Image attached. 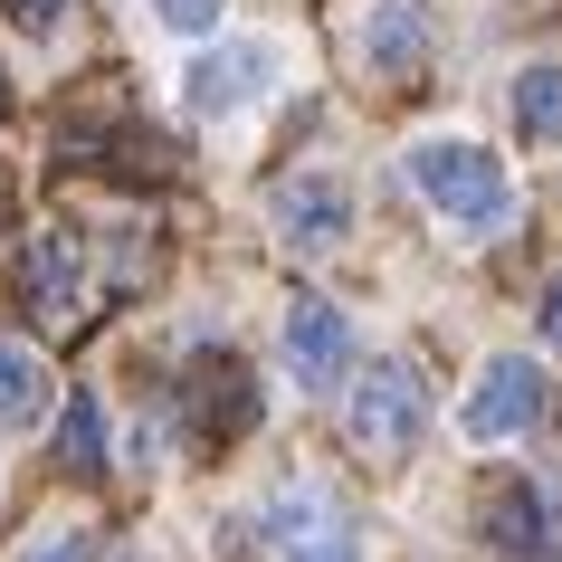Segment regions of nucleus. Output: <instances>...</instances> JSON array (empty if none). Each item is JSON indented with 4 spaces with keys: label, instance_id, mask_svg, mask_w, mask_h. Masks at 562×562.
<instances>
[{
    "label": "nucleus",
    "instance_id": "ddd939ff",
    "mask_svg": "<svg viewBox=\"0 0 562 562\" xmlns=\"http://www.w3.org/2000/svg\"><path fill=\"white\" fill-rule=\"evenodd\" d=\"M515 124H525L533 144H562V67L553 58H533L515 77Z\"/></svg>",
    "mask_w": 562,
    "mask_h": 562
},
{
    "label": "nucleus",
    "instance_id": "f257e3e1",
    "mask_svg": "<svg viewBox=\"0 0 562 562\" xmlns=\"http://www.w3.org/2000/svg\"><path fill=\"white\" fill-rule=\"evenodd\" d=\"M401 172H411V191L429 210H448L458 229H505L515 220V181H505V162L486 144H458V134H439V144H411L401 153Z\"/></svg>",
    "mask_w": 562,
    "mask_h": 562
},
{
    "label": "nucleus",
    "instance_id": "39448f33",
    "mask_svg": "<svg viewBox=\"0 0 562 562\" xmlns=\"http://www.w3.org/2000/svg\"><path fill=\"white\" fill-rule=\"evenodd\" d=\"M20 296H30L38 325H77V296H87V258H77V238L67 229H38L30 248H20Z\"/></svg>",
    "mask_w": 562,
    "mask_h": 562
},
{
    "label": "nucleus",
    "instance_id": "f03ea898",
    "mask_svg": "<svg viewBox=\"0 0 562 562\" xmlns=\"http://www.w3.org/2000/svg\"><path fill=\"white\" fill-rule=\"evenodd\" d=\"M419 419H429V391H419L411 362H362V372H353V391H344V439H353L372 468L411 458Z\"/></svg>",
    "mask_w": 562,
    "mask_h": 562
},
{
    "label": "nucleus",
    "instance_id": "dca6fc26",
    "mask_svg": "<svg viewBox=\"0 0 562 562\" xmlns=\"http://www.w3.org/2000/svg\"><path fill=\"white\" fill-rule=\"evenodd\" d=\"M0 10H10L20 30H58V20H67V10H77V0H0Z\"/></svg>",
    "mask_w": 562,
    "mask_h": 562
},
{
    "label": "nucleus",
    "instance_id": "423d86ee",
    "mask_svg": "<svg viewBox=\"0 0 562 562\" xmlns=\"http://www.w3.org/2000/svg\"><path fill=\"white\" fill-rule=\"evenodd\" d=\"M286 372H296L305 391H334L353 372V315L325 305V296H305L296 315H286Z\"/></svg>",
    "mask_w": 562,
    "mask_h": 562
},
{
    "label": "nucleus",
    "instance_id": "6e6552de",
    "mask_svg": "<svg viewBox=\"0 0 562 562\" xmlns=\"http://www.w3.org/2000/svg\"><path fill=\"white\" fill-rule=\"evenodd\" d=\"M486 543H496L505 562H543L553 553V496L525 486V476H505L496 496H486Z\"/></svg>",
    "mask_w": 562,
    "mask_h": 562
},
{
    "label": "nucleus",
    "instance_id": "0eeeda50",
    "mask_svg": "<svg viewBox=\"0 0 562 562\" xmlns=\"http://www.w3.org/2000/svg\"><path fill=\"white\" fill-rule=\"evenodd\" d=\"M277 229H286V248L325 258L334 238L353 229V191H344L334 172H296V181H277Z\"/></svg>",
    "mask_w": 562,
    "mask_h": 562
},
{
    "label": "nucleus",
    "instance_id": "9b49d317",
    "mask_svg": "<svg viewBox=\"0 0 562 562\" xmlns=\"http://www.w3.org/2000/svg\"><path fill=\"white\" fill-rule=\"evenodd\" d=\"M58 468L105 476V401H95V391H67V411H58Z\"/></svg>",
    "mask_w": 562,
    "mask_h": 562
},
{
    "label": "nucleus",
    "instance_id": "2eb2a0df",
    "mask_svg": "<svg viewBox=\"0 0 562 562\" xmlns=\"http://www.w3.org/2000/svg\"><path fill=\"white\" fill-rule=\"evenodd\" d=\"M20 562H95V533H48V543H30Z\"/></svg>",
    "mask_w": 562,
    "mask_h": 562
},
{
    "label": "nucleus",
    "instance_id": "f8f14e48",
    "mask_svg": "<svg viewBox=\"0 0 562 562\" xmlns=\"http://www.w3.org/2000/svg\"><path fill=\"white\" fill-rule=\"evenodd\" d=\"M48 411V372H38L30 344H0V429H30Z\"/></svg>",
    "mask_w": 562,
    "mask_h": 562
},
{
    "label": "nucleus",
    "instance_id": "20e7f679",
    "mask_svg": "<svg viewBox=\"0 0 562 562\" xmlns=\"http://www.w3.org/2000/svg\"><path fill=\"white\" fill-rule=\"evenodd\" d=\"M267 543H277V562H353V515L334 505V486L296 476L267 496Z\"/></svg>",
    "mask_w": 562,
    "mask_h": 562
},
{
    "label": "nucleus",
    "instance_id": "7ed1b4c3",
    "mask_svg": "<svg viewBox=\"0 0 562 562\" xmlns=\"http://www.w3.org/2000/svg\"><path fill=\"white\" fill-rule=\"evenodd\" d=\"M533 419H543V362L533 353H486V372L458 401V429L476 448H505V439H525Z\"/></svg>",
    "mask_w": 562,
    "mask_h": 562
},
{
    "label": "nucleus",
    "instance_id": "1a4fd4ad",
    "mask_svg": "<svg viewBox=\"0 0 562 562\" xmlns=\"http://www.w3.org/2000/svg\"><path fill=\"white\" fill-rule=\"evenodd\" d=\"M267 67H277V58H267L258 38H229V48H201L181 87H191V105H201V115H229V105H248V95L267 87Z\"/></svg>",
    "mask_w": 562,
    "mask_h": 562
},
{
    "label": "nucleus",
    "instance_id": "9d476101",
    "mask_svg": "<svg viewBox=\"0 0 562 562\" xmlns=\"http://www.w3.org/2000/svg\"><path fill=\"white\" fill-rule=\"evenodd\" d=\"M362 58H372V77H391V87L419 77V67H429V10H419V0H382V10H372V38H362Z\"/></svg>",
    "mask_w": 562,
    "mask_h": 562
},
{
    "label": "nucleus",
    "instance_id": "4468645a",
    "mask_svg": "<svg viewBox=\"0 0 562 562\" xmlns=\"http://www.w3.org/2000/svg\"><path fill=\"white\" fill-rule=\"evenodd\" d=\"M153 20H162L172 38H210L220 30V0H153Z\"/></svg>",
    "mask_w": 562,
    "mask_h": 562
},
{
    "label": "nucleus",
    "instance_id": "f3484780",
    "mask_svg": "<svg viewBox=\"0 0 562 562\" xmlns=\"http://www.w3.org/2000/svg\"><path fill=\"white\" fill-rule=\"evenodd\" d=\"M533 334H543V344H553V353H562V277H553V286H543V315H533Z\"/></svg>",
    "mask_w": 562,
    "mask_h": 562
}]
</instances>
